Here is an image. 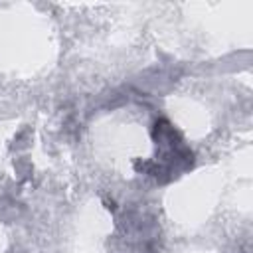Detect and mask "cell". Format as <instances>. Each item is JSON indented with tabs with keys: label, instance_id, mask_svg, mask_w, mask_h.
Here are the masks:
<instances>
[{
	"label": "cell",
	"instance_id": "1",
	"mask_svg": "<svg viewBox=\"0 0 253 253\" xmlns=\"http://www.w3.org/2000/svg\"><path fill=\"white\" fill-rule=\"evenodd\" d=\"M152 138L156 140V160L144 162L142 166H134L138 172H148L156 180L168 182L194 164L192 150L184 144L180 132L166 119L156 121L152 128Z\"/></svg>",
	"mask_w": 253,
	"mask_h": 253
}]
</instances>
